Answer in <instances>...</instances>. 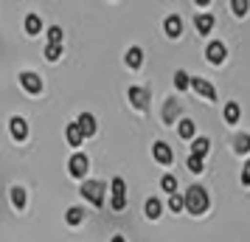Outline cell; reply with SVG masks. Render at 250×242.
I'll list each match as a JSON object with an SVG mask.
<instances>
[{
  "instance_id": "1",
  "label": "cell",
  "mask_w": 250,
  "mask_h": 242,
  "mask_svg": "<svg viewBox=\"0 0 250 242\" xmlns=\"http://www.w3.org/2000/svg\"><path fill=\"white\" fill-rule=\"evenodd\" d=\"M186 208L191 211V214H205L208 211V192H205L203 186H191L188 192H186Z\"/></svg>"
},
{
  "instance_id": "2",
  "label": "cell",
  "mask_w": 250,
  "mask_h": 242,
  "mask_svg": "<svg viewBox=\"0 0 250 242\" xmlns=\"http://www.w3.org/2000/svg\"><path fill=\"white\" fill-rule=\"evenodd\" d=\"M82 195L87 197L93 206H104V183H99V180H84L82 183Z\"/></svg>"
},
{
  "instance_id": "3",
  "label": "cell",
  "mask_w": 250,
  "mask_h": 242,
  "mask_svg": "<svg viewBox=\"0 0 250 242\" xmlns=\"http://www.w3.org/2000/svg\"><path fill=\"white\" fill-rule=\"evenodd\" d=\"M68 169H70V175H73V177H84V175H87V169H90V161H87V155L76 152V155L70 158Z\"/></svg>"
},
{
  "instance_id": "4",
  "label": "cell",
  "mask_w": 250,
  "mask_h": 242,
  "mask_svg": "<svg viewBox=\"0 0 250 242\" xmlns=\"http://www.w3.org/2000/svg\"><path fill=\"white\" fill-rule=\"evenodd\" d=\"M124 206H126V183H124V177H115L113 180V208L121 211Z\"/></svg>"
},
{
  "instance_id": "5",
  "label": "cell",
  "mask_w": 250,
  "mask_h": 242,
  "mask_svg": "<svg viewBox=\"0 0 250 242\" xmlns=\"http://www.w3.org/2000/svg\"><path fill=\"white\" fill-rule=\"evenodd\" d=\"M191 88H194L197 93H200V96H205L208 102H216V90H214V85H211L208 79H200V76H191Z\"/></svg>"
},
{
  "instance_id": "6",
  "label": "cell",
  "mask_w": 250,
  "mask_h": 242,
  "mask_svg": "<svg viewBox=\"0 0 250 242\" xmlns=\"http://www.w3.org/2000/svg\"><path fill=\"white\" fill-rule=\"evenodd\" d=\"M129 102H132V107H138V110H146L149 107V90L146 88H129Z\"/></svg>"
},
{
  "instance_id": "7",
  "label": "cell",
  "mask_w": 250,
  "mask_h": 242,
  "mask_svg": "<svg viewBox=\"0 0 250 242\" xmlns=\"http://www.w3.org/2000/svg\"><path fill=\"white\" fill-rule=\"evenodd\" d=\"M152 155H155V161L163 163V166L174 161V155H171V147H169V144H163V141H155V147H152Z\"/></svg>"
},
{
  "instance_id": "8",
  "label": "cell",
  "mask_w": 250,
  "mask_h": 242,
  "mask_svg": "<svg viewBox=\"0 0 250 242\" xmlns=\"http://www.w3.org/2000/svg\"><path fill=\"white\" fill-rule=\"evenodd\" d=\"M20 85H23L28 93H40V90H42V79H40L37 73H31V70L20 73Z\"/></svg>"
},
{
  "instance_id": "9",
  "label": "cell",
  "mask_w": 250,
  "mask_h": 242,
  "mask_svg": "<svg viewBox=\"0 0 250 242\" xmlns=\"http://www.w3.org/2000/svg\"><path fill=\"white\" fill-rule=\"evenodd\" d=\"M205 57H208V62H214V65H222V59H225V45H222L219 40H214L211 45L205 48Z\"/></svg>"
},
{
  "instance_id": "10",
  "label": "cell",
  "mask_w": 250,
  "mask_h": 242,
  "mask_svg": "<svg viewBox=\"0 0 250 242\" xmlns=\"http://www.w3.org/2000/svg\"><path fill=\"white\" fill-rule=\"evenodd\" d=\"M163 28H166V34H169V37H180L183 34L180 14H169V17H166V23H163Z\"/></svg>"
},
{
  "instance_id": "11",
  "label": "cell",
  "mask_w": 250,
  "mask_h": 242,
  "mask_svg": "<svg viewBox=\"0 0 250 242\" xmlns=\"http://www.w3.org/2000/svg\"><path fill=\"white\" fill-rule=\"evenodd\" d=\"M9 127H12V135L17 141H23L28 135V124H25V118H20V115H14L12 121H9Z\"/></svg>"
},
{
  "instance_id": "12",
  "label": "cell",
  "mask_w": 250,
  "mask_h": 242,
  "mask_svg": "<svg viewBox=\"0 0 250 242\" xmlns=\"http://www.w3.org/2000/svg\"><path fill=\"white\" fill-rule=\"evenodd\" d=\"M65 135H68V144H70V147H82V141H84V132H82L79 124H68Z\"/></svg>"
},
{
  "instance_id": "13",
  "label": "cell",
  "mask_w": 250,
  "mask_h": 242,
  "mask_svg": "<svg viewBox=\"0 0 250 242\" xmlns=\"http://www.w3.org/2000/svg\"><path fill=\"white\" fill-rule=\"evenodd\" d=\"M76 124H79V127H82V132H84V138H87V135H93V132H96V118H93L90 113H82V115H79V121H76Z\"/></svg>"
},
{
  "instance_id": "14",
  "label": "cell",
  "mask_w": 250,
  "mask_h": 242,
  "mask_svg": "<svg viewBox=\"0 0 250 242\" xmlns=\"http://www.w3.org/2000/svg\"><path fill=\"white\" fill-rule=\"evenodd\" d=\"M194 25H197L200 34H208V31L214 28V17H211V14H197V17H194Z\"/></svg>"
},
{
  "instance_id": "15",
  "label": "cell",
  "mask_w": 250,
  "mask_h": 242,
  "mask_svg": "<svg viewBox=\"0 0 250 242\" xmlns=\"http://www.w3.org/2000/svg\"><path fill=\"white\" fill-rule=\"evenodd\" d=\"M208 150H211V141H208V138H194L191 155H197V158H205V155H208Z\"/></svg>"
},
{
  "instance_id": "16",
  "label": "cell",
  "mask_w": 250,
  "mask_h": 242,
  "mask_svg": "<svg viewBox=\"0 0 250 242\" xmlns=\"http://www.w3.org/2000/svg\"><path fill=\"white\" fill-rule=\"evenodd\" d=\"M233 150H236L239 155H248L250 152V135L248 132H239L236 138H233Z\"/></svg>"
},
{
  "instance_id": "17",
  "label": "cell",
  "mask_w": 250,
  "mask_h": 242,
  "mask_svg": "<svg viewBox=\"0 0 250 242\" xmlns=\"http://www.w3.org/2000/svg\"><path fill=\"white\" fill-rule=\"evenodd\" d=\"M126 65H129V68H141V65H144V51H141V48H129V51H126Z\"/></svg>"
},
{
  "instance_id": "18",
  "label": "cell",
  "mask_w": 250,
  "mask_h": 242,
  "mask_svg": "<svg viewBox=\"0 0 250 242\" xmlns=\"http://www.w3.org/2000/svg\"><path fill=\"white\" fill-rule=\"evenodd\" d=\"M160 211H163V203H160L158 197H149V200H146V217L149 220H158Z\"/></svg>"
},
{
  "instance_id": "19",
  "label": "cell",
  "mask_w": 250,
  "mask_h": 242,
  "mask_svg": "<svg viewBox=\"0 0 250 242\" xmlns=\"http://www.w3.org/2000/svg\"><path fill=\"white\" fill-rule=\"evenodd\" d=\"M239 115H242L239 104H236V102H228V104H225V121H228V124H236Z\"/></svg>"
},
{
  "instance_id": "20",
  "label": "cell",
  "mask_w": 250,
  "mask_h": 242,
  "mask_svg": "<svg viewBox=\"0 0 250 242\" xmlns=\"http://www.w3.org/2000/svg\"><path fill=\"white\" fill-rule=\"evenodd\" d=\"M177 135H180V138H194V121H191V118H183V121H180Z\"/></svg>"
},
{
  "instance_id": "21",
  "label": "cell",
  "mask_w": 250,
  "mask_h": 242,
  "mask_svg": "<svg viewBox=\"0 0 250 242\" xmlns=\"http://www.w3.org/2000/svg\"><path fill=\"white\" fill-rule=\"evenodd\" d=\"M40 28H42V20H40L37 14H28V17H25V31H28V34H40Z\"/></svg>"
},
{
  "instance_id": "22",
  "label": "cell",
  "mask_w": 250,
  "mask_h": 242,
  "mask_svg": "<svg viewBox=\"0 0 250 242\" xmlns=\"http://www.w3.org/2000/svg\"><path fill=\"white\" fill-rule=\"evenodd\" d=\"M174 88H177V90H186V88H191V76H188L186 70H177V73H174Z\"/></svg>"
},
{
  "instance_id": "23",
  "label": "cell",
  "mask_w": 250,
  "mask_h": 242,
  "mask_svg": "<svg viewBox=\"0 0 250 242\" xmlns=\"http://www.w3.org/2000/svg\"><path fill=\"white\" fill-rule=\"evenodd\" d=\"M65 220H68L70 225H79L82 220H84V211H82L79 206H70V208H68V214H65Z\"/></svg>"
},
{
  "instance_id": "24",
  "label": "cell",
  "mask_w": 250,
  "mask_h": 242,
  "mask_svg": "<svg viewBox=\"0 0 250 242\" xmlns=\"http://www.w3.org/2000/svg\"><path fill=\"white\" fill-rule=\"evenodd\" d=\"M230 9H233L236 17H245V14L250 12V3H248V0H230Z\"/></svg>"
},
{
  "instance_id": "25",
  "label": "cell",
  "mask_w": 250,
  "mask_h": 242,
  "mask_svg": "<svg viewBox=\"0 0 250 242\" xmlns=\"http://www.w3.org/2000/svg\"><path fill=\"white\" fill-rule=\"evenodd\" d=\"M48 45H62V28L59 25L48 28Z\"/></svg>"
},
{
  "instance_id": "26",
  "label": "cell",
  "mask_w": 250,
  "mask_h": 242,
  "mask_svg": "<svg viewBox=\"0 0 250 242\" xmlns=\"http://www.w3.org/2000/svg\"><path fill=\"white\" fill-rule=\"evenodd\" d=\"M160 189H163V192H169V195H177V180H174L171 175H163V180H160Z\"/></svg>"
},
{
  "instance_id": "27",
  "label": "cell",
  "mask_w": 250,
  "mask_h": 242,
  "mask_svg": "<svg viewBox=\"0 0 250 242\" xmlns=\"http://www.w3.org/2000/svg\"><path fill=\"white\" fill-rule=\"evenodd\" d=\"M12 203H14L17 208H23V206H25V189L14 186V189H12Z\"/></svg>"
},
{
  "instance_id": "28",
  "label": "cell",
  "mask_w": 250,
  "mask_h": 242,
  "mask_svg": "<svg viewBox=\"0 0 250 242\" xmlns=\"http://www.w3.org/2000/svg\"><path fill=\"white\" fill-rule=\"evenodd\" d=\"M169 208H171V211H177V214H180L183 208H186V197H180V195H171V197H169Z\"/></svg>"
},
{
  "instance_id": "29",
  "label": "cell",
  "mask_w": 250,
  "mask_h": 242,
  "mask_svg": "<svg viewBox=\"0 0 250 242\" xmlns=\"http://www.w3.org/2000/svg\"><path fill=\"white\" fill-rule=\"evenodd\" d=\"M174 115H177V102H169V104H166V110H163V121L171 124V121H174Z\"/></svg>"
},
{
  "instance_id": "30",
  "label": "cell",
  "mask_w": 250,
  "mask_h": 242,
  "mask_svg": "<svg viewBox=\"0 0 250 242\" xmlns=\"http://www.w3.org/2000/svg\"><path fill=\"white\" fill-rule=\"evenodd\" d=\"M59 57H62V45H48V48H45V59L57 62Z\"/></svg>"
},
{
  "instance_id": "31",
  "label": "cell",
  "mask_w": 250,
  "mask_h": 242,
  "mask_svg": "<svg viewBox=\"0 0 250 242\" xmlns=\"http://www.w3.org/2000/svg\"><path fill=\"white\" fill-rule=\"evenodd\" d=\"M188 169H191L194 175L203 172V158H197V155H188Z\"/></svg>"
},
{
  "instance_id": "32",
  "label": "cell",
  "mask_w": 250,
  "mask_h": 242,
  "mask_svg": "<svg viewBox=\"0 0 250 242\" xmlns=\"http://www.w3.org/2000/svg\"><path fill=\"white\" fill-rule=\"evenodd\" d=\"M242 186H250V158H248V163L242 166Z\"/></svg>"
},
{
  "instance_id": "33",
  "label": "cell",
  "mask_w": 250,
  "mask_h": 242,
  "mask_svg": "<svg viewBox=\"0 0 250 242\" xmlns=\"http://www.w3.org/2000/svg\"><path fill=\"white\" fill-rule=\"evenodd\" d=\"M110 242H126V240H124V237H113Z\"/></svg>"
}]
</instances>
